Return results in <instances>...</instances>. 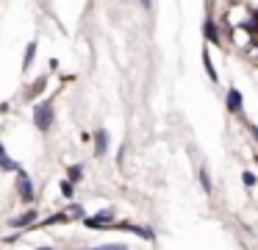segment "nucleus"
Segmentation results:
<instances>
[{
  "label": "nucleus",
  "mask_w": 258,
  "mask_h": 250,
  "mask_svg": "<svg viewBox=\"0 0 258 250\" xmlns=\"http://www.w3.org/2000/svg\"><path fill=\"white\" fill-rule=\"evenodd\" d=\"M36 250H56V247H36Z\"/></svg>",
  "instance_id": "19"
},
{
  "label": "nucleus",
  "mask_w": 258,
  "mask_h": 250,
  "mask_svg": "<svg viewBox=\"0 0 258 250\" xmlns=\"http://www.w3.org/2000/svg\"><path fill=\"white\" fill-rule=\"evenodd\" d=\"M36 222H39V220H36V211H34V209H28L25 214L14 217L12 225H14V228H31V225H36Z\"/></svg>",
  "instance_id": "4"
},
{
  "label": "nucleus",
  "mask_w": 258,
  "mask_h": 250,
  "mask_svg": "<svg viewBox=\"0 0 258 250\" xmlns=\"http://www.w3.org/2000/svg\"><path fill=\"white\" fill-rule=\"evenodd\" d=\"M58 189H61V194H64L67 200L75 194V183H70V181H61V186H58Z\"/></svg>",
  "instance_id": "13"
},
{
  "label": "nucleus",
  "mask_w": 258,
  "mask_h": 250,
  "mask_svg": "<svg viewBox=\"0 0 258 250\" xmlns=\"http://www.w3.org/2000/svg\"><path fill=\"white\" fill-rule=\"evenodd\" d=\"M255 161H258V153H255Z\"/></svg>",
  "instance_id": "21"
},
{
  "label": "nucleus",
  "mask_w": 258,
  "mask_h": 250,
  "mask_svg": "<svg viewBox=\"0 0 258 250\" xmlns=\"http://www.w3.org/2000/svg\"><path fill=\"white\" fill-rule=\"evenodd\" d=\"M106 150H108V133L100 128V131H95V156H103Z\"/></svg>",
  "instance_id": "5"
},
{
  "label": "nucleus",
  "mask_w": 258,
  "mask_h": 250,
  "mask_svg": "<svg viewBox=\"0 0 258 250\" xmlns=\"http://www.w3.org/2000/svg\"><path fill=\"white\" fill-rule=\"evenodd\" d=\"M117 228H122V231H131V233H136V236H142V239H147V242H153L156 239V233L150 231V228H142V225H131V222H114Z\"/></svg>",
  "instance_id": "3"
},
{
  "label": "nucleus",
  "mask_w": 258,
  "mask_h": 250,
  "mask_svg": "<svg viewBox=\"0 0 258 250\" xmlns=\"http://www.w3.org/2000/svg\"><path fill=\"white\" fill-rule=\"evenodd\" d=\"M206 39H208V42H214V44H219V36H217V25H214L211 20L206 22Z\"/></svg>",
  "instance_id": "12"
},
{
  "label": "nucleus",
  "mask_w": 258,
  "mask_h": 250,
  "mask_svg": "<svg viewBox=\"0 0 258 250\" xmlns=\"http://www.w3.org/2000/svg\"><path fill=\"white\" fill-rule=\"evenodd\" d=\"M203 67H206L208 78H211V81H217V70H214V64H211V56H208V50H203Z\"/></svg>",
  "instance_id": "11"
},
{
  "label": "nucleus",
  "mask_w": 258,
  "mask_h": 250,
  "mask_svg": "<svg viewBox=\"0 0 258 250\" xmlns=\"http://www.w3.org/2000/svg\"><path fill=\"white\" fill-rule=\"evenodd\" d=\"M17 194H20V200H25V203H31V200L36 197V192H34V181H31V178L25 175V170H20V172H17Z\"/></svg>",
  "instance_id": "2"
},
{
  "label": "nucleus",
  "mask_w": 258,
  "mask_h": 250,
  "mask_svg": "<svg viewBox=\"0 0 258 250\" xmlns=\"http://www.w3.org/2000/svg\"><path fill=\"white\" fill-rule=\"evenodd\" d=\"M64 211H67V217H70V220H84V214H86V211H84V206H78V203L67 206Z\"/></svg>",
  "instance_id": "8"
},
{
  "label": "nucleus",
  "mask_w": 258,
  "mask_h": 250,
  "mask_svg": "<svg viewBox=\"0 0 258 250\" xmlns=\"http://www.w3.org/2000/svg\"><path fill=\"white\" fill-rule=\"evenodd\" d=\"M228 111H241V92L239 89H230L228 92Z\"/></svg>",
  "instance_id": "6"
},
{
  "label": "nucleus",
  "mask_w": 258,
  "mask_h": 250,
  "mask_svg": "<svg viewBox=\"0 0 258 250\" xmlns=\"http://www.w3.org/2000/svg\"><path fill=\"white\" fill-rule=\"evenodd\" d=\"M34 56H36V42H28V50H25V59H23V70H28L34 64Z\"/></svg>",
  "instance_id": "10"
},
{
  "label": "nucleus",
  "mask_w": 258,
  "mask_h": 250,
  "mask_svg": "<svg viewBox=\"0 0 258 250\" xmlns=\"http://www.w3.org/2000/svg\"><path fill=\"white\" fill-rule=\"evenodd\" d=\"M142 3H145V6H150V3H153V0H142Z\"/></svg>",
  "instance_id": "20"
},
{
  "label": "nucleus",
  "mask_w": 258,
  "mask_h": 250,
  "mask_svg": "<svg viewBox=\"0 0 258 250\" xmlns=\"http://www.w3.org/2000/svg\"><path fill=\"white\" fill-rule=\"evenodd\" d=\"M86 250H92V247H86Z\"/></svg>",
  "instance_id": "22"
},
{
  "label": "nucleus",
  "mask_w": 258,
  "mask_h": 250,
  "mask_svg": "<svg viewBox=\"0 0 258 250\" xmlns=\"http://www.w3.org/2000/svg\"><path fill=\"white\" fill-rule=\"evenodd\" d=\"M92 250H128V244L114 242V244H100V247H92Z\"/></svg>",
  "instance_id": "14"
},
{
  "label": "nucleus",
  "mask_w": 258,
  "mask_h": 250,
  "mask_svg": "<svg viewBox=\"0 0 258 250\" xmlns=\"http://www.w3.org/2000/svg\"><path fill=\"white\" fill-rule=\"evenodd\" d=\"M250 131H252V136L258 139V128H255V125H250Z\"/></svg>",
  "instance_id": "17"
},
{
  "label": "nucleus",
  "mask_w": 258,
  "mask_h": 250,
  "mask_svg": "<svg viewBox=\"0 0 258 250\" xmlns=\"http://www.w3.org/2000/svg\"><path fill=\"white\" fill-rule=\"evenodd\" d=\"M0 170L3 172H20V164L14 159H9V156H0Z\"/></svg>",
  "instance_id": "7"
},
{
  "label": "nucleus",
  "mask_w": 258,
  "mask_h": 250,
  "mask_svg": "<svg viewBox=\"0 0 258 250\" xmlns=\"http://www.w3.org/2000/svg\"><path fill=\"white\" fill-rule=\"evenodd\" d=\"M241 181H244V186H252V183H255V175H252V172H244Z\"/></svg>",
  "instance_id": "16"
},
{
  "label": "nucleus",
  "mask_w": 258,
  "mask_h": 250,
  "mask_svg": "<svg viewBox=\"0 0 258 250\" xmlns=\"http://www.w3.org/2000/svg\"><path fill=\"white\" fill-rule=\"evenodd\" d=\"M81 178H84V167H81V164H73V167L67 170V181L75 183V181H81Z\"/></svg>",
  "instance_id": "9"
},
{
  "label": "nucleus",
  "mask_w": 258,
  "mask_h": 250,
  "mask_svg": "<svg viewBox=\"0 0 258 250\" xmlns=\"http://www.w3.org/2000/svg\"><path fill=\"white\" fill-rule=\"evenodd\" d=\"M200 183H203V192H211V181H208L206 170H200Z\"/></svg>",
  "instance_id": "15"
},
{
  "label": "nucleus",
  "mask_w": 258,
  "mask_h": 250,
  "mask_svg": "<svg viewBox=\"0 0 258 250\" xmlns=\"http://www.w3.org/2000/svg\"><path fill=\"white\" fill-rule=\"evenodd\" d=\"M53 122V106L50 103H36L34 109V125L39 128V131H47Z\"/></svg>",
  "instance_id": "1"
},
{
  "label": "nucleus",
  "mask_w": 258,
  "mask_h": 250,
  "mask_svg": "<svg viewBox=\"0 0 258 250\" xmlns=\"http://www.w3.org/2000/svg\"><path fill=\"white\" fill-rule=\"evenodd\" d=\"M0 156H6V147H3V142H0Z\"/></svg>",
  "instance_id": "18"
}]
</instances>
